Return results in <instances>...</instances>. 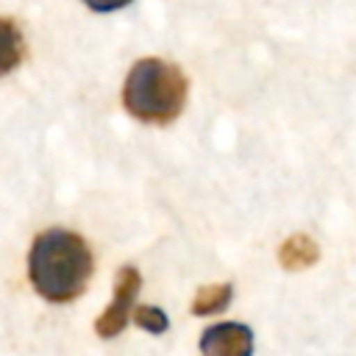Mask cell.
<instances>
[{"label":"cell","instance_id":"cell-1","mask_svg":"<svg viewBox=\"0 0 356 356\" xmlns=\"http://www.w3.org/2000/svg\"><path fill=\"white\" fill-rule=\"evenodd\" d=\"M28 278L44 300L70 303L92 278V250L75 231L47 228L31 245Z\"/></svg>","mask_w":356,"mask_h":356},{"label":"cell","instance_id":"cell-2","mask_svg":"<svg viewBox=\"0 0 356 356\" xmlns=\"http://www.w3.org/2000/svg\"><path fill=\"white\" fill-rule=\"evenodd\" d=\"M186 78L181 67L164 58H139L122 86V103L131 117L147 125L172 122L186 103Z\"/></svg>","mask_w":356,"mask_h":356},{"label":"cell","instance_id":"cell-3","mask_svg":"<svg viewBox=\"0 0 356 356\" xmlns=\"http://www.w3.org/2000/svg\"><path fill=\"white\" fill-rule=\"evenodd\" d=\"M139 284H142V278H139V270L136 267H120L117 270V278H114V298H111V303H108V309L97 317V323H95V331H97V337H103V339H111V337H117L122 328H125V323H128V314H131V309H134V298H136V292H139Z\"/></svg>","mask_w":356,"mask_h":356},{"label":"cell","instance_id":"cell-4","mask_svg":"<svg viewBox=\"0 0 356 356\" xmlns=\"http://www.w3.org/2000/svg\"><path fill=\"white\" fill-rule=\"evenodd\" d=\"M203 356H253V331L245 323H214L200 334Z\"/></svg>","mask_w":356,"mask_h":356},{"label":"cell","instance_id":"cell-5","mask_svg":"<svg viewBox=\"0 0 356 356\" xmlns=\"http://www.w3.org/2000/svg\"><path fill=\"white\" fill-rule=\"evenodd\" d=\"M317 256H320L317 242L306 234H292L278 248V261L284 264V270H306L317 261Z\"/></svg>","mask_w":356,"mask_h":356},{"label":"cell","instance_id":"cell-6","mask_svg":"<svg viewBox=\"0 0 356 356\" xmlns=\"http://www.w3.org/2000/svg\"><path fill=\"white\" fill-rule=\"evenodd\" d=\"M22 58H25V39L19 28L11 19L0 17V75L17 70Z\"/></svg>","mask_w":356,"mask_h":356},{"label":"cell","instance_id":"cell-7","mask_svg":"<svg viewBox=\"0 0 356 356\" xmlns=\"http://www.w3.org/2000/svg\"><path fill=\"white\" fill-rule=\"evenodd\" d=\"M234 295V286L231 284H211V286H200L195 300H192V314L197 317H211L217 312H222L228 306Z\"/></svg>","mask_w":356,"mask_h":356},{"label":"cell","instance_id":"cell-8","mask_svg":"<svg viewBox=\"0 0 356 356\" xmlns=\"http://www.w3.org/2000/svg\"><path fill=\"white\" fill-rule=\"evenodd\" d=\"M134 323L139 328L150 331V334H164L170 328V320H167V314L159 306H139V309H134Z\"/></svg>","mask_w":356,"mask_h":356},{"label":"cell","instance_id":"cell-9","mask_svg":"<svg viewBox=\"0 0 356 356\" xmlns=\"http://www.w3.org/2000/svg\"><path fill=\"white\" fill-rule=\"evenodd\" d=\"M89 8H95V11H117V8H122V6H128L131 0H83Z\"/></svg>","mask_w":356,"mask_h":356}]
</instances>
